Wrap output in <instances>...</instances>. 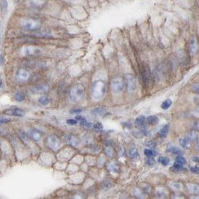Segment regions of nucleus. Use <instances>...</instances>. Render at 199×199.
<instances>
[{
	"label": "nucleus",
	"instance_id": "obj_1",
	"mask_svg": "<svg viewBox=\"0 0 199 199\" xmlns=\"http://www.w3.org/2000/svg\"><path fill=\"white\" fill-rule=\"evenodd\" d=\"M106 91V84L103 81L98 80L93 83L91 87V95L96 100L103 98Z\"/></svg>",
	"mask_w": 199,
	"mask_h": 199
},
{
	"label": "nucleus",
	"instance_id": "obj_2",
	"mask_svg": "<svg viewBox=\"0 0 199 199\" xmlns=\"http://www.w3.org/2000/svg\"><path fill=\"white\" fill-rule=\"evenodd\" d=\"M84 94V89L81 85H75L69 90V99L73 102L78 101Z\"/></svg>",
	"mask_w": 199,
	"mask_h": 199
},
{
	"label": "nucleus",
	"instance_id": "obj_3",
	"mask_svg": "<svg viewBox=\"0 0 199 199\" xmlns=\"http://www.w3.org/2000/svg\"><path fill=\"white\" fill-rule=\"evenodd\" d=\"M22 26L26 30L37 31L40 28L41 23L34 19H25L22 21Z\"/></svg>",
	"mask_w": 199,
	"mask_h": 199
},
{
	"label": "nucleus",
	"instance_id": "obj_4",
	"mask_svg": "<svg viewBox=\"0 0 199 199\" xmlns=\"http://www.w3.org/2000/svg\"><path fill=\"white\" fill-rule=\"evenodd\" d=\"M124 87L123 81L121 78H114L111 81V89L112 91L115 94H119Z\"/></svg>",
	"mask_w": 199,
	"mask_h": 199
},
{
	"label": "nucleus",
	"instance_id": "obj_5",
	"mask_svg": "<svg viewBox=\"0 0 199 199\" xmlns=\"http://www.w3.org/2000/svg\"><path fill=\"white\" fill-rule=\"evenodd\" d=\"M125 82L127 85V89L130 93H133L137 89V83L136 80L132 75L128 74L125 75Z\"/></svg>",
	"mask_w": 199,
	"mask_h": 199
},
{
	"label": "nucleus",
	"instance_id": "obj_6",
	"mask_svg": "<svg viewBox=\"0 0 199 199\" xmlns=\"http://www.w3.org/2000/svg\"><path fill=\"white\" fill-rule=\"evenodd\" d=\"M29 77V72L24 68H20L17 70L16 73V79L18 81L20 82H24V81H27Z\"/></svg>",
	"mask_w": 199,
	"mask_h": 199
},
{
	"label": "nucleus",
	"instance_id": "obj_7",
	"mask_svg": "<svg viewBox=\"0 0 199 199\" xmlns=\"http://www.w3.org/2000/svg\"><path fill=\"white\" fill-rule=\"evenodd\" d=\"M48 144H49V146L51 149L54 151L57 150L61 146L60 140L55 136H50L48 138Z\"/></svg>",
	"mask_w": 199,
	"mask_h": 199
},
{
	"label": "nucleus",
	"instance_id": "obj_8",
	"mask_svg": "<svg viewBox=\"0 0 199 199\" xmlns=\"http://www.w3.org/2000/svg\"><path fill=\"white\" fill-rule=\"evenodd\" d=\"M4 113L9 115V116L22 117H24V115H25V111L22 110V109H20V108H11V109H8V110H5V111L4 112Z\"/></svg>",
	"mask_w": 199,
	"mask_h": 199
},
{
	"label": "nucleus",
	"instance_id": "obj_9",
	"mask_svg": "<svg viewBox=\"0 0 199 199\" xmlns=\"http://www.w3.org/2000/svg\"><path fill=\"white\" fill-rule=\"evenodd\" d=\"M40 49L34 46H26L23 49V54L26 56L37 55L40 53Z\"/></svg>",
	"mask_w": 199,
	"mask_h": 199
},
{
	"label": "nucleus",
	"instance_id": "obj_10",
	"mask_svg": "<svg viewBox=\"0 0 199 199\" xmlns=\"http://www.w3.org/2000/svg\"><path fill=\"white\" fill-rule=\"evenodd\" d=\"M49 86L46 84H40L34 86L31 88V93H43L49 91Z\"/></svg>",
	"mask_w": 199,
	"mask_h": 199
},
{
	"label": "nucleus",
	"instance_id": "obj_11",
	"mask_svg": "<svg viewBox=\"0 0 199 199\" xmlns=\"http://www.w3.org/2000/svg\"><path fill=\"white\" fill-rule=\"evenodd\" d=\"M28 136L35 142H40L42 139L41 133L36 130H29L28 132Z\"/></svg>",
	"mask_w": 199,
	"mask_h": 199
},
{
	"label": "nucleus",
	"instance_id": "obj_12",
	"mask_svg": "<svg viewBox=\"0 0 199 199\" xmlns=\"http://www.w3.org/2000/svg\"><path fill=\"white\" fill-rule=\"evenodd\" d=\"M65 140L68 144L73 145V146H78L79 145V141L75 137L72 135H69V134H66L65 136Z\"/></svg>",
	"mask_w": 199,
	"mask_h": 199
},
{
	"label": "nucleus",
	"instance_id": "obj_13",
	"mask_svg": "<svg viewBox=\"0 0 199 199\" xmlns=\"http://www.w3.org/2000/svg\"><path fill=\"white\" fill-rule=\"evenodd\" d=\"M8 9V0H0V11L2 16L7 14Z\"/></svg>",
	"mask_w": 199,
	"mask_h": 199
},
{
	"label": "nucleus",
	"instance_id": "obj_14",
	"mask_svg": "<svg viewBox=\"0 0 199 199\" xmlns=\"http://www.w3.org/2000/svg\"><path fill=\"white\" fill-rule=\"evenodd\" d=\"M30 4L32 7L40 8L45 5L46 2H45V0H30Z\"/></svg>",
	"mask_w": 199,
	"mask_h": 199
},
{
	"label": "nucleus",
	"instance_id": "obj_15",
	"mask_svg": "<svg viewBox=\"0 0 199 199\" xmlns=\"http://www.w3.org/2000/svg\"><path fill=\"white\" fill-rule=\"evenodd\" d=\"M142 78H143V81L145 84H148L149 82V79H150V73H149V70L146 68L143 69L142 71Z\"/></svg>",
	"mask_w": 199,
	"mask_h": 199
},
{
	"label": "nucleus",
	"instance_id": "obj_16",
	"mask_svg": "<svg viewBox=\"0 0 199 199\" xmlns=\"http://www.w3.org/2000/svg\"><path fill=\"white\" fill-rule=\"evenodd\" d=\"M146 119L144 116H140L135 120V124L139 127H142L145 123Z\"/></svg>",
	"mask_w": 199,
	"mask_h": 199
},
{
	"label": "nucleus",
	"instance_id": "obj_17",
	"mask_svg": "<svg viewBox=\"0 0 199 199\" xmlns=\"http://www.w3.org/2000/svg\"><path fill=\"white\" fill-rule=\"evenodd\" d=\"M128 155L133 160H137L139 158L140 155H139V153L137 152V150L136 149H131L129 150L128 152Z\"/></svg>",
	"mask_w": 199,
	"mask_h": 199
},
{
	"label": "nucleus",
	"instance_id": "obj_18",
	"mask_svg": "<svg viewBox=\"0 0 199 199\" xmlns=\"http://www.w3.org/2000/svg\"><path fill=\"white\" fill-rule=\"evenodd\" d=\"M76 120H77V121L78 120V121H80V124H81V125L87 126V127H88V128H89V127L91 126V125L88 122L87 120L84 117H81V116H77V117H76Z\"/></svg>",
	"mask_w": 199,
	"mask_h": 199
},
{
	"label": "nucleus",
	"instance_id": "obj_19",
	"mask_svg": "<svg viewBox=\"0 0 199 199\" xmlns=\"http://www.w3.org/2000/svg\"><path fill=\"white\" fill-rule=\"evenodd\" d=\"M105 112H106V109L103 108H96L94 110L92 111L93 114H94L95 116L98 117V116H102L103 114H105Z\"/></svg>",
	"mask_w": 199,
	"mask_h": 199
},
{
	"label": "nucleus",
	"instance_id": "obj_20",
	"mask_svg": "<svg viewBox=\"0 0 199 199\" xmlns=\"http://www.w3.org/2000/svg\"><path fill=\"white\" fill-rule=\"evenodd\" d=\"M146 121L150 125H156L158 123L159 119L156 116H150L146 119Z\"/></svg>",
	"mask_w": 199,
	"mask_h": 199
},
{
	"label": "nucleus",
	"instance_id": "obj_21",
	"mask_svg": "<svg viewBox=\"0 0 199 199\" xmlns=\"http://www.w3.org/2000/svg\"><path fill=\"white\" fill-rule=\"evenodd\" d=\"M172 105V101L171 99H166L163 101L161 105V108L163 110H168Z\"/></svg>",
	"mask_w": 199,
	"mask_h": 199
},
{
	"label": "nucleus",
	"instance_id": "obj_22",
	"mask_svg": "<svg viewBox=\"0 0 199 199\" xmlns=\"http://www.w3.org/2000/svg\"><path fill=\"white\" fill-rule=\"evenodd\" d=\"M38 101H39V103L41 104L42 105H48L49 104V102H50V99H49V98L48 96H43L38 99Z\"/></svg>",
	"mask_w": 199,
	"mask_h": 199
},
{
	"label": "nucleus",
	"instance_id": "obj_23",
	"mask_svg": "<svg viewBox=\"0 0 199 199\" xmlns=\"http://www.w3.org/2000/svg\"><path fill=\"white\" fill-rule=\"evenodd\" d=\"M167 152H169V153L175 154H181V149H178V148H177V147H175V146L168 147Z\"/></svg>",
	"mask_w": 199,
	"mask_h": 199
},
{
	"label": "nucleus",
	"instance_id": "obj_24",
	"mask_svg": "<svg viewBox=\"0 0 199 199\" xmlns=\"http://www.w3.org/2000/svg\"><path fill=\"white\" fill-rule=\"evenodd\" d=\"M169 133V125H165L163 128H161L159 132V134L162 137H165Z\"/></svg>",
	"mask_w": 199,
	"mask_h": 199
},
{
	"label": "nucleus",
	"instance_id": "obj_25",
	"mask_svg": "<svg viewBox=\"0 0 199 199\" xmlns=\"http://www.w3.org/2000/svg\"><path fill=\"white\" fill-rule=\"evenodd\" d=\"M189 49L192 53H196V50H197V43L195 39H192L190 42V45H189Z\"/></svg>",
	"mask_w": 199,
	"mask_h": 199
},
{
	"label": "nucleus",
	"instance_id": "obj_26",
	"mask_svg": "<svg viewBox=\"0 0 199 199\" xmlns=\"http://www.w3.org/2000/svg\"><path fill=\"white\" fill-rule=\"evenodd\" d=\"M25 98V96L22 92H17L14 96V98L17 101H22Z\"/></svg>",
	"mask_w": 199,
	"mask_h": 199
},
{
	"label": "nucleus",
	"instance_id": "obj_27",
	"mask_svg": "<svg viewBox=\"0 0 199 199\" xmlns=\"http://www.w3.org/2000/svg\"><path fill=\"white\" fill-rule=\"evenodd\" d=\"M180 143L182 145V147L187 149V148L189 147V145H190V141H189V140L188 138L181 139V140H180Z\"/></svg>",
	"mask_w": 199,
	"mask_h": 199
},
{
	"label": "nucleus",
	"instance_id": "obj_28",
	"mask_svg": "<svg viewBox=\"0 0 199 199\" xmlns=\"http://www.w3.org/2000/svg\"><path fill=\"white\" fill-rule=\"evenodd\" d=\"M133 194L134 195V196H137V198H145V194H144L143 192H142V191L140 190V189H137V188H135V189H133Z\"/></svg>",
	"mask_w": 199,
	"mask_h": 199
},
{
	"label": "nucleus",
	"instance_id": "obj_29",
	"mask_svg": "<svg viewBox=\"0 0 199 199\" xmlns=\"http://www.w3.org/2000/svg\"><path fill=\"white\" fill-rule=\"evenodd\" d=\"M158 162H160V163L163 165H168L169 164V163H170V160L168 157H160L158 159Z\"/></svg>",
	"mask_w": 199,
	"mask_h": 199
},
{
	"label": "nucleus",
	"instance_id": "obj_30",
	"mask_svg": "<svg viewBox=\"0 0 199 199\" xmlns=\"http://www.w3.org/2000/svg\"><path fill=\"white\" fill-rule=\"evenodd\" d=\"M20 137L21 138V140L23 141V142L25 144H29V138L28 137V135L26 133H23V132H21L20 133Z\"/></svg>",
	"mask_w": 199,
	"mask_h": 199
},
{
	"label": "nucleus",
	"instance_id": "obj_31",
	"mask_svg": "<svg viewBox=\"0 0 199 199\" xmlns=\"http://www.w3.org/2000/svg\"><path fill=\"white\" fill-rule=\"evenodd\" d=\"M144 154L147 157H154V156L157 155V153L152 149H145Z\"/></svg>",
	"mask_w": 199,
	"mask_h": 199
},
{
	"label": "nucleus",
	"instance_id": "obj_32",
	"mask_svg": "<svg viewBox=\"0 0 199 199\" xmlns=\"http://www.w3.org/2000/svg\"><path fill=\"white\" fill-rule=\"evenodd\" d=\"M189 189L192 193H196V194L198 193V186L196 184H191V186H189Z\"/></svg>",
	"mask_w": 199,
	"mask_h": 199
},
{
	"label": "nucleus",
	"instance_id": "obj_33",
	"mask_svg": "<svg viewBox=\"0 0 199 199\" xmlns=\"http://www.w3.org/2000/svg\"><path fill=\"white\" fill-rule=\"evenodd\" d=\"M113 184L111 182V181H105V182L103 183V184H102V188L103 189H110V188H111L112 186H113Z\"/></svg>",
	"mask_w": 199,
	"mask_h": 199
},
{
	"label": "nucleus",
	"instance_id": "obj_34",
	"mask_svg": "<svg viewBox=\"0 0 199 199\" xmlns=\"http://www.w3.org/2000/svg\"><path fill=\"white\" fill-rule=\"evenodd\" d=\"M145 163L149 165H154L155 164V160L154 159V157H147Z\"/></svg>",
	"mask_w": 199,
	"mask_h": 199
},
{
	"label": "nucleus",
	"instance_id": "obj_35",
	"mask_svg": "<svg viewBox=\"0 0 199 199\" xmlns=\"http://www.w3.org/2000/svg\"><path fill=\"white\" fill-rule=\"evenodd\" d=\"M175 162L181 164V165H185L186 163V161L185 158H184L183 156H178V157H177V159H176V161Z\"/></svg>",
	"mask_w": 199,
	"mask_h": 199
},
{
	"label": "nucleus",
	"instance_id": "obj_36",
	"mask_svg": "<svg viewBox=\"0 0 199 199\" xmlns=\"http://www.w3.org/2000/svg\"><path fill=\"white\" fill-rule=\"evenodd\" d=\"M173 168L175 169H176V170H181V169H184V165L177 162H175V163L173 164Z\"/></svg>",
	"mask_w": 199,
	"mask_h": 199
},
{
	"label": "nucleus",
	"instance_id": "obj_37",
	"mask_svg": "<svg viewBox=\"0 0 199 199\" xmlns=\"http://www.w3.org/2000/svg\"><path fill=\"white\" fill-rule=\"evenodd\" d=\"M66 123L69 125H75L78 123V121L76 119H69L66 120Z\"/></svg>",
	"mask_w": 199,
	"mask_h": 199
},
{
	"label": "nucleus",
	"instance_id": "obj_38",
	"mask_svg": "<svg viewBox=\"0 0 199 199\" xmlns=\"http://www.w3.org/2000/svg\"><path fill=\"white\" fill-rule=\"evenodd\" d=\"M93 128H94L96 130H101V129L103 128V126H102V125H101L100 122H97V123H96L93 125Z\"/></svg>",
	"mask_w": 199,
	"mask_h": 199
},
{
	"label": "nucleus",
	"instance_id": "obj_39",
	"mask_svg": "<svg viewBox=\"0 0 199 199\" xmlns=\"http://www.w3.org/2000/svg\"><path fill=\"white\" fill-rule=\"evenodd\" d=\"M145 145H146L147 146L151 147V148H154V147L156 146V142H154V141H149V142H145Z\"/></svg>",
	"mask_w": 199,
	"mask_h": 199
},
{
	"label": "nucleus",
	"instance_id": "obj_40",
	"mask_svg": "<svg viewBox=\"0 0 199 199\" xmlns=\"http://www.w3.org/2000/svg\"><path fill=\"white\" fill-rule=\"evenodd\" d=\"M82 109L81 108H75L73 110H70V113H80L81 112H82Z\"/></svg>",
	"mask_w": 199,
	"mask_h": 199
},
{
	"label": "nucleus",
	"instance_id": "obj_41",
	"mask_svg": "<svg viewBox=\"0 0 199 199\" xmlns=\"http://www.w3.org/2000/svg\"><path fill=\"white\" fill-rule=\"evenodd\" d=\"M10 121V119H6V118L0 119V125H3V124L8 123V122H9Z\"/></svg>",
	"mask_w": 199,
	"mask_h": 199
},
{
	"label": "nucleus",
	"instance_id": "obj_42",
	"mask_svg": "<svg viewBox=\"0 0 199 199\" xmlns=\"http://www.w3.org/2000/svg\"><path fill=\"white\" fill-rule=\"evenodd\" d=\"M191 172H193V173H196V174H198L199 172V168L198 166H193V167L190 168Z\"/></svg>",
	"mask_w": 199,
	"mask_h": 199
},
{
	"label": "nucleus",
	"instance_id": "obj_43",
	"mask_svg": "<svg viewBox=\"0 0 199 199\" xmlns=\"http://www.w3.org/2000/svg\"><path fill=\"white\" fill-rule=\"evenodd\" d=\"M4 61H5L4 57L2 55H0V66H2V64H4Z\"/></svg>",
	"mask_w": 199,
	"mask_h": 199
},
{
	"label": "nucleus",
	"instance_id": "obj_44",
	"mask_svg": "<svg viewBox=\"0 0 199 199\" xmlns=\"http://www.w3.org/2000/svg\"><path fill=\"white\" fill-rule=\"evenodd\" d=\"M192 160H194V161H196V162H198V157H194L193 158H192Z\"/></svg>",
	"mask_w": 199,
	"mask_h": 199
},
{
	"label": "nucleus",
	"instance_id": "obj_45",
	"mask_svg": "<svg viewBox=\"0 0 199 199\" xmlns=\"http://www.w3.org/2000/svg\"><path fill=\"white\" fill-rule=\"evenodd\" d=\"M2 85H3V82H2V79H1V77H0V88L2 87Z\"/></svg>",
	"mask_w": 199,
	"mask_h": 199
}]
</instances>
